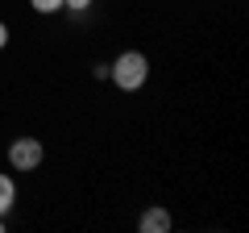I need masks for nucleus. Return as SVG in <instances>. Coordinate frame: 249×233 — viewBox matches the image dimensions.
<instances>
[{"instance_id":"nucleus-1","label":"nucleus","mask_w":249,"mask_h":233,"mask_svg":"<svg viewBox=\"0 0 249 233\" xmlns=\"http://www.w3.org/2000/svg\"><path fill=\"white\" fill-rule=\"evenodd\" d=\"M150 79V58L142 50H121L108 63V83H116L121 92H142Z\"/></svg>"},{"instance_id":"nucleus-2","label":"nucleus","mask_w":249,"mask_h":233,"mask_svg":"<svg viewBox=\"0 0 249 233\" xmlns=\"http://www.w3.org/2000/svg\"><path fill=\"white\" fill-rule=\"evenodd\" d=\"M46 158V146L37 142V137H17V142L9 146V167L21 171V175H29V171H37Z\"/></svg>"},{"instance_id":"nucleus-3","label":"nucleus","mask_w":249,"mask_h":233,"mask_svg":"<svg viewBox=\"0 0 249 233\" xmlns=\"http://www.w3.org/2000/svg\"><path fill=\"white\" fill-rule=\"evenodd\" d=\"M170 225H175V221H170L166 208H162V204H150V208L142 213V221H137V229H142V233H170Z\"/></svg>"},{"instance_id":"nucleus-4","label":"nucleus","mask_w":249,"mask_h":233,"mask_svg":"<svg viewBox=\"0 0 249 233\" xmlns=\"http://www.w3.org/2000/svg\"><path fill=\"white\" fill-rule=\"evenodd\" d=\"M13 204H17V183H13V175H4V171H0V216L9 213Z\"/></svg>"},{"instance_id":"nucleus-5","label":"nucleus","mask_w":249,"mask_h":233,"mask_svg":"<svg viewBox=\"0 0 249 233\" xmlns=\"http://www.w3.org/2000/svg\"><path fill=\"white\" fill-rule=\"evenodd\" d=\"M29 9L42 13V17H50V13H62V0H29Z\"/></svg>"},{"instance_id":"nucleus-6","label":"nucleus","mask_w":249,"mask_h":233,"mask_svg":"<svg viewBox=\"0 0 249 233\" xmlns=\"http://www.w3.org/2000/svg\"><path fill=\"white\" fill-rule=\"evenodd\" d=\"M91 4H96V0H62V9H67V13H88Z\"/></svg>"},{"instance_id":"nucleus-7","label":"nucleus","mask_w":249,"mask_h":233,"mask_svg":"<svg viewBox=\"0 0 249 233\" xmlns=\"http://www.w3.org/2000/svg\"><path fill=\"white\" fill-rule=\"evenodd\" d=\"M4 46H9V25L0 21V50H4Z\"/></svg>"},{"instance_id":"nucleus-8","label":"nucleus","mask_w":249,"mask_h":233,"mask_svg":"<svg viewBox=\"0 0 249 233\" xmlns=\"http://www.w3.org/2000/svg\"><path fill=\"white\" fill-rule=\"evenodd\" d=\"M0 233H4V216H0Z\"/></svg>"}]
</instances>
